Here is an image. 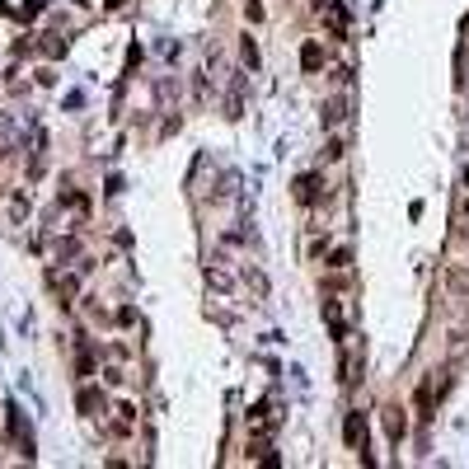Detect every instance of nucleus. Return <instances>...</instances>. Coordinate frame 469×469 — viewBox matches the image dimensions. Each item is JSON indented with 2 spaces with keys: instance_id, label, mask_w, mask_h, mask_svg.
I'll return each instance as SVG.
<instances>
[{
  "instance_id": "8",
  "label": "nucleus",
  "mask_w": 469,
  "mask_h": 469,
  "mask_svg": "<svg viewBox=\"0 0 469 469\" xmlns=\"http://www.w3.org/2000/svg\"><path fill=\"white\" fill-rule=\"evenodd\" d=\"M76 404H80V413H85V418H99V413H104V394L94 390V385H85Z\"/></svg>"
},
{
  "instance_id": "13",
  "label": "nucleus",
  "mask_w": 469,
  "mask_h": 469,
  "mask_svg": "<svg viewBox=\"0 0 469 469\" xmlns=\"http://www.w3.org/2000/svg\"><path fill=\"white\" fill-rule=\"evenodd\" d=\"M244 19H249V24H263V5H258V0H244Z\"/></svg>"
},
{
  "instance_id": "14",
  "label": "nucleus",
  "mask_w": 469,
  "mask_h": 469,
  "mask_svg": "<svg viewBox=\"0 0 469 469\" xmlns=\"http://www.w3.org/2000/svg\"><path fill=\"white\" fill-rule=\"evenodd\" d=\"M324 160H343V136H333V141L324 146Z\"/></svg>"
},
{
  "instance_id": "5",
  "label": "nucleus",
  "mask_w": 469,
  "mask_h": 469,
  "mask_svg": "<svg viewBox=\"0 0 469 469\" xmlns=\"http://www.w3.org/2000/svg\"><path fill=\"white\" fill-rule=\"evenodd\" d=\"M319 188H324V178H319V174H300L296 178V202H319Z\"/></svg>"
},
{
  "instance_id": "3",
  "label": "nucleus",
  "mask_w": 469,
  "mask_h": 469,
  "mask_svg": "<svg viewBox=\"0 0 469 469\" xmlns=\"http://www.w3.org/2000/svg\"><path fill=\"white\" fill-rule=\"evenodd\" d=\"M324 319H328V328H333V338L343 343V338H347V314H343V300L324 296Z\"/></svg>"
},
{
  "instance_id": "11",
  "label": "nucleus",
  "mask_w": 469,
  "mask_h": 469,
  "mask_svg": "<svg viewBox=\"0 0 469 469\" xmlns=\"http://www.w3.org/2000/svg\"><path fill=\"white\" fill-rule=\"evenodd\" d=\"M239 62L249 66V71H253V66H258V43H253L249 33H244V38H239Z\"/></svg>"
},
{
  "instance_id": "9",
  "label": "nucleus",
  "mask_w": 469,
  "mask_h": 469,
  "mask_svg": "<svg viewBox=\"0 0 469 469\" xmlns=\"http://www.w3.org/2000/svg\"><path fill=\"white\" fill-rule=\"evenodd\" d=\"M385 432H390V441H404V413L399 408H385Z\"/></svg>"
},
{
  "instance_id": "16",
  "label": "nucleus",
  "mask_w": 469,
  "mask_h": 469,
  "mask_svg": "<svg viewBox=\"0 0 469 469\" xmlns=\"http://www.w3.org/2000/svg\"><path fill=\"white\" fill-rule=\"evenodd\" d=\"M104 380H108V385H122L127 375H122V366H108V371H104Z\"/></svg>"
},
{
  "instance_id": "10",
  "label": "nucleus",
  "mask_w": 469,
  "mask_h": 469,
  "mask_svg": "<svg viewBox=\"0 0 469 469\" xmlns=\"http://www.w3.org/2000/svg\"><path fill=\"white\" fill-rule=\"evenodd\" d=\"M52 286H57V291H62V300L71 305V296H76V277H71V272H52Z\"/></svg>"
},
{
  "instance_id": "15",
  "label": "nucleus",
  "mask_w": 469,
  "mask_h": 469,
  "mask_svg": "<svg viewBox=\"0 0 469 469\" xmlns=\"http://www.w3.org/2000/svg\"><path fill=\"white\" fill-rule=\"evenodd\" d=\"M347 263H352V253H347V249H333V258H328V267H338V272H343Z\"/></svg>"
},
{
  "instance_id": "1",
  "label": "nucleus",
  "mask_w": 469,
  "mask_h": 469,
  "mask_svg": "<svg viewBox=\"0 0 469 469\" xmlns=\"http://www.w3.org/2000/svg\"><path fill=\"white\" fill-rule=\"evenodd\" d=\"M272 427H277V413H272V404H267V399H263V404H253V408H249V432L263 441Z\"/></svg>"
},
{
  "instance_id": "2",
  "label": "nucleus",
  "mask_w": 469,
  "mask_h": 469,
  "mask_svg": "<svg viewBox=\"0 0 469 469\" xmlns=\"http://www.w3.org/2000/svg\"><path fill=\"white\" fill-rule=\"evenodd\" d=\"M347 108H352V99H347V94H333V99H328L324 108H319V118H324V127H328V132L347 122Z\"/></svg>"
},
{
  "instance_id": "6",
  "label": "nucleus",
  "mask_w": 469,
  "mask_h": 469,
  "mask_svg": "<svg viewBox=\"0 0 469 469\" xmlns=\"http://www.w3.org/2000/svg\"><path fill=\"white\" fill-rule=\"evenodd\" d=\"M113 413H118V418H113V432H118V437H132V432H136V404H118Z\"/></svg>"
},
{
  "instance_id": "12",
  "label": "nucleus",
  "mask_w": 469,
  "mask_h": 469,
  "mask_svg": "<svg viewBox=\"0 0 469 469\" xmlns=\"http://www.w3.org/2000/svg\"><path fill=\"white\" fill-rule=\"evenodd\" d=\"M300 62H305V71H319V62H324V52H319V47H305V52H300Z\"/></svg>"
},
{
  "instance_id": "7",
  "label": "nucleus",
  "mask_w": 469,
  "mask_h": 469,
  "mask_svg": "<svg viewBox=\"0 0 469 469\" xmlns=\"http://www.w3.org/2000/svg\"><path fill=\"white\" fill-rule=\"evenodd\" d=\"M225 118H244V76L230 80V94H225Z\"/></svg>"
},
{
  "instance_id": "4",
  "label": "nucleus",
  "mask_w": 469,
  "mask_h": 469,
  "mask_svg": "<svg viewBox=\"0 0 469 469\" xmlns=\"http://www.w3.org/2000/svg\"><path fill=\"white\" fill-rule=\"evenodd\" d=\"M343 432H347V446H352V451H366V418H361V408H352V413H347V427H343Z\"/></svg>"
}]
</instances>
